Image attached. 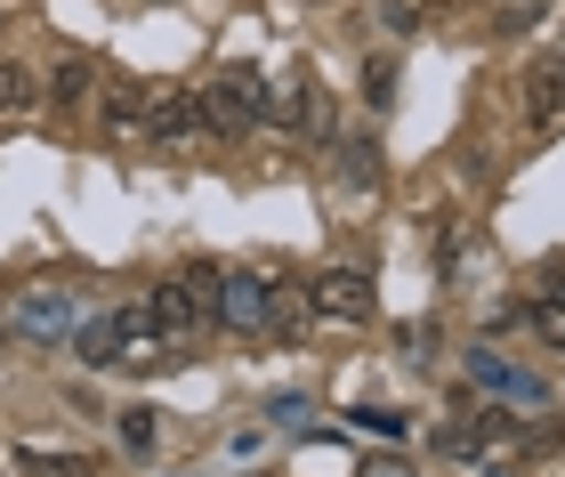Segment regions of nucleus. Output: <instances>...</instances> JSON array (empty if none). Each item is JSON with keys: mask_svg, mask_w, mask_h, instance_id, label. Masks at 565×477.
<instances>
[{"mask_svg": "<svg viewBox=\"0 0 565 477\" xmlns=\"http://www.w3.org/2000/svg\"><path fill=\"white\" fill-rule=\"evenodd\" d=\"M194 114H202V130H218V138L250 130V121L267 114V73H250V65H226L218 82L194 97Z\"/></svg>", "mask_w": 565, "mask_h": 477, "instance_id": "f257e3e1", "label": "nucleus"}, {"mask_svg": "<svg viewBox=\"0 0 565 477\" xmlns=\"http://www.w3.org/2000/svg\"><path fill=\"white\" fill-rule=\"evenodd\" d=\"M9 324L24 340H73V324H82V299H73L65 284H41V292H24L17 308H9Z\"/></svg>", "mask_w": 565, "mask_h": 477, "instance_id": "f03ea898", "label": "nucleus"}, {"mask_svg": "<svg viewBox=\"0 0 565 477\" xmlns=\"http://www.w3.org/2000/svg\"><path fill=\"white\" fill-rule=\"evenodd\" d=\"M307 299H316V316H331V324H364L372 316V275L364 267H331V275L307 284Z\"/></svg>", "mask_w": 565, "mask_h": 477, "instance_id": "7ed1b4c3", "label": "nucleus"}, {"mask_svg": "<svg viewBox=\"0 0 565 477\" xmlns=\"http://www.w3.org/2000/svg\"><path fill=\"white\" fill-rule=\"evenodd\" d=\"M146 308H153V332H202V324H211V299H202L186 275H162V284L146 292Z\"/></svg>", "mask_w": 565, "mask_h": 477, "instance_id": "20e7f679", "label": "nucleus"}, {"mask_svg": "<svg viewBox=\"0 0 565 477\" xmlns=\"http://www.w3.org/2000/svg\"><path fill=\"white\" fill-rule=\"evenodd\" d=\"M211 324H226V332H267V275H218Z\"/></svg>", "mask_w": 565, "mask_h": 477, "instance_id": "39448f33", "label": "nucleus"}, {"mask_svg": "<svg viewBox=\"0 0 565 477\" xmlns=\"http://www.w3.org/2000/svg\"><path fill=\"white\" fill-rule=\"evenodd\" d=\"M469 381H477V389H493V396H509V405H525V413H542V405H550V389L533 381V372H518L509 357H493V348H469Z\"/></svg>", "mask_w": 565, "mask_h": 477, "instance_id": "423d86ee", "label": "nucleus"}, {"mask_svg": "<svg viewBox=\"0 0 565 477\" xmlns=\"http://www.w3.org/2000/svg\"><path fill=\"white\" fill-rule=\"evenodd\" d=\"M307 316H316V299H307V292L267 284V332H275V340H299V332H307Z\"/></svg>", "mask_w": 565, "mask_h": 477, "instance_id": "0eeeda50", "label": "nucleus"}, {"mask_svg": "<svg viewBox=\"0 0 565 477\" xmlns=\"http://www.w3.org/2000/svg\"><path fill=\"white\" fill-rule=\"evenodd\" d=\"M65 348H73L82 364H114V357H121V332H114V316H82Z\"/></svg>", "mask_w": 565, "mask_h": 477, "instance_id": "6e6552de", "label": "nucleus"}, {"mask_svg": "<svg viewBox=\"0 0 565 477\" xmlns=\"http://www.w3.org/2000/svg\"><path fill=\"white\" fill-rule=\"evenodd\" d=\"M525 114L533 121H565V73H533L525 82Z\"/></svg>", "mask_w": 565, "mask_h": 477, "instance_id": "1a4fd4ad", "label": "nucleus"}, {"mask_svg": "<svg viewBox=\"0 0 565 477\" xmlns=\"http://www.w3.org/2000/svg\"><path fill=\"white\" fill-rule=\"evenodd\" d=\"M17 469H33V477H97L89 454H33V445L17 454Z\"/></svg>", "mask_w": 565, "mask_h": 477, "instance_id": "9d476101", "label": "nucleus"}, {"mask_svg": "<svg viewBox=\"0 0 565 477\" xmlns=\"http://www.w3.org/2000/svg\"><path fill=\"white\" fill-rule=\"evenodd\" d=\"M41 106V82L24 65H0V114H33Z\"/></svg>", "mask_w": 565, "mask_h": 477, "instance_id": "9b49d317", "label": "nucleus"}, {"mask_svg": "<svg viewBox=\"0 0 565 477\" xmlns=\"http://www.w3.org/2000/svg\"><path fill=\"white\" fill-rule=\"evenodd\" d=\"M525 324H533V340H550V348H565V292H542L525 308Z\"/></svg>", "mask_w": 565, "mask_h": 477, "instance_id": "f8f14e48", "label": "nucleus"}, {"mask_svg": "<svg viewBox=\"0 0 565 477\" xmlns=\"http://www.w3.org/2000/svg\"><path fill=\"white\" fill-rule=\"evenodd\" d=\"M114 332H121V348H130V340H162V332H153V308H146V299H130V308L114 316Z\"/></svg>", "mask_w": 565, "mask_h": 477, "instance_id": "ddd939ff", "label": "nucleus"}, {"mask_svg": "<svg viewBox=\"0 0 565 477\" xmlns=\"http://www.w3.org/2000/svg\"><path fill=\"white\" fill-rule=\"evenodd\" d=\"M364 97H372V106H396V65H388V57L364 65Z\"/></svg>", "mask_w": 565, "mask_h": 477, "instance_id": "4468645a", "label": "nucleus"}, {"mask_svg": "<svg viewBox=\"0 0 565 477\" xmlns=\"http://www.w3.org/2000/svg\"><path fill=\"white\" fill-rule=\"evenodd\" d=\"M340 170H348L355 187H372V179H380V162H372V146H364V138H348V155H340Z\"/></svg>", "mask_w": 565, "mask_h": 477, "instance_id": "2eb2a0df", "label": "nucleus"}, {"mask_svg": "<svg viewBox=\"0 0 565 477\" xmlns=\"http://www.w3.org/2000/svg\"><path fill=\"white\" fill-rule=\"evenodd\" d=\"M121 445H138V454L153 445V413H146V405H130V413H121Z\"/></svg>", "mask_w": 565, "mask_h": 477, "instance_id": "dca6fc26", "label": "nucleus"}, {"mask_svg": "<svg viewBox=\"0 0 565 477\" xmlns=\"http://www.w3.org/2000/svg\"><path fill=\"white\" fill-rule=\"evenodd\" d=\"M57 97H89V65H82V57L57 65Z\"/></svg>", "mask_w": 565, "mask_h": 477, "instance_id": "f3484780", "label": "nucleus"}, {"mask_svg": "<svg viewBox=\"0 0 565 477\" xmlns=\"http://www.w3.org/2000/svg\"><path fill=\"white\" fill-rule=\"evenodd\" d=\"M364 477H404V469H396V462H372V469H364Z\"/></svg>", "mask_w": 565, "mask_h": 477, "instance_id": "a211bd4d", "label": "nucleus"}]
</instances>
